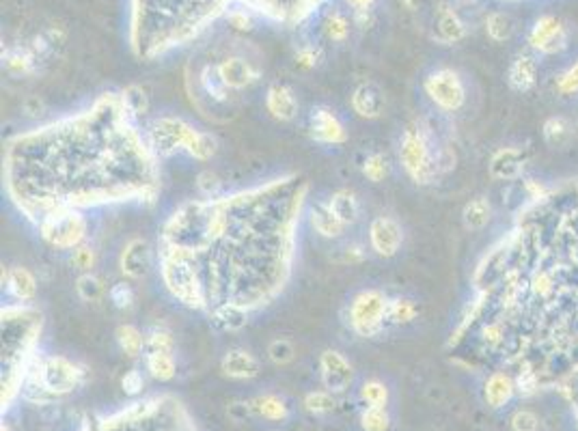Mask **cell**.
Wrapping results in <instances>:
<instances>
[{
    "label": "cell",
    "mask_w": 578,
    "mask_h": 431,
    "mask_svg": "<svg viewBox=\"0 0 578 431\" xmlns=\"http://www.w3.org/2000/svg\"><path fill=\"white\" fill-rule=\"evenodd\" d=\"M216 69H218L220 80L225 82V86L231 93L244 91V88H248L250 84H255L261 76V71L250 63L248 58L238 56V54L225 56L222 61L216 63Z\"/></svg>",
    "instance_id": "obj_10"
},
{
    "label": "cell",
    "mask_w": 578,
    "mask_h": 431,
    "mask_svg": "<svg viewBox=\"0 0 578 431\" xmlns=\"http://www.w3.org/2000/svg\"><path fill=\"white\" fill-rule=\"evenodd\" d=\"M423 88L427 97L432 99L440 110L455 112L464 106L466 101V88L462 78L457 76V71L442 67L432 71L423 82Z\"/></svg>",
    "instance_id": "obj_6"
},
{
    "label": "cell",
    "mask_w": 578,
    "mask_h": 431,
    "mask_svg": "<svg viewBox=\"0 0 578 431\" xmlns=\"http://www.w3.org/2000/svg\"><path fill=\"white\" fill-rule=\"evenodd\" d=\"M293 61L302 69H315L324 61V50H322L320 43H313V41L302 43V46L296 50Z\"/></svg>",
    "instance_id": "obj_37"
},
{
    "label": "cell",
    "mask_w": 578,
    "mask_h": 431,
    "mask_svg": "<svg viewBox=\"0 0 578 431\" xmlns=\"http://www.w3.org/2000/svg\"><path fill=\"white\" fill-rule=\"evenodd\" d=\"M361 171H363V175L372 184H380V182H384L389 177L391 167H389V160H387V156H384V153H372V156L365 158Z\"/></svg>",
    "instance_id": "obj_34"
},
{
    "label": "cell",
    "mask_w": 578,
    "mask_h": 431,
    "mask_svg": "<svg viewBox=\"0 0 578 431\" xmlns=\"http://www.w3.org/2000/svg\"><path fill=\"white\" fill-rule=\"evenodd\" d=\"M268 358L276 365V367H285L296 358V347L291 341L287 338H274L268 345Z\"/></svg>",
    "instance_id": "obj_41"
},
{
    "label": "cell",
    "mask_w": 578,
    "mask_h": 431,
    "mask_svg": "<svg viewBox=\"0 0 578 431\" xmlns=\"http://www.w3.org/2000/svg\"><path fill=\"white\" fill-rule=\"evenodd\" d=\"M434 37L442 43H457L466 37V26L451 7H440L434 22Z\"/></svg>",
    "instance_id": "obj_19"
},
{
    "label": "cell",
    "mask_w": 578,
    "mask_h": 431,
    "mask_svg": "<svg viewBox=\"0 0 578 431\" xmlns=\"http://www.w3.org/2000/svg\"><path fill=\"white\" fill-rule=\"evenodd\" d=\"M259 360L246 349H229L220 360V371L231 380H253L259 375Z\"/></svg>",
    "instance_id": "obj_14"
},
{
    "label": "cell",
    "mask_w": 578,
    "mask_h": 431,
    "mask_svg": "<svg viewBox=\"0 0 578 431\" xmlns=\"http://www.w3.org/2000/svg\"><path fill=\"white\" fill-rule=\"evenodd\" d=\"M71 265L76 267V270H80L82 274L84 272H91L93 270V265H95V250L91 246H78V248H73L71 252Z\"/></svg>",
    "instance_id": "obj_45"
},
{
    "label": "cell",
    "mask_w": 578,
    "mask_h": 431,
    "mask_svg": "<svg viewBox=\"0 0 578 431\" xmlns=\"http://www.w3.org/2000/svg\"><path fill=\"white\" fill-rule=\"evenodd\" d=\"M417 315H419V306L408 298H395L389 304V321L391 323L404 325V323H410V321L417 319Z\"/></svg>",
    "instance_id": "obj_35"
},
{
    "label": "cell",
    "mask_w": 578,
    "mask_h": 431,
    "mask_svg": "<svg viewBox=\"0 0 578 431\" xmlns=\"http://www.w3.org/2000/svg\"><path fill=\"white\" fill-rule=\"evenodd\" d=\"M389 295L380 289H363L350 302V325L352 330L374 338L382 332L384 321H389Z\"/></svg>",
    "instance_id": "obj_4"
},
{
    "label": "cell",
    "mask_w": 578,
    "mask_h": 431,
    "mask_svg": "<svg viewBox=\"0 0 578 431\" xmlns=\"http://www.w3.org/2000/svg\"><path fill=\"white\" fill-rule=\"evenodd\" d=\"M361 427H363V431H389L391 419L387 414V408L367 406V410L361 416Z\"/></svg>",
    "instance_id": "obj_39"
},
{
    "label": "cell",
    "mask_w": 578,
    "mask_h": 431,
    "mask_svg": "<svg viewBox=\"0 0 578 431\" xmlns=\"http://www.w3.org/2000/svg\"><path fill=\"white\" fill-rule=\"evenodd\" d=\"M199 88L214 103H229V88L220 80L216 65H205L199 73Z\"/></svg>",
    "instance_id": "obj_24"
},
{
    "label": "cell",
    "mask_w": 578,
    "mask_h": 431,
    "mask_svg": "<svg viewBox=\"0 0 578 431\" xmlns=\"http://www.w3.org/2000/svg\"><path fill=\"white\" fill-rule=\"evenodd\" d=\"M309 138L320 145H344L348 140L346 125L328 106H313L306 123Z\"/></svg>",
    "instance_id": "obj_7"
},
{
    "label": "cell",
    "mask_w": 578,
    "mask_h": 431,
    "mask_svg": "<svg viewBox=\"0 0 578 431\" xmlns=\"http://www.w3.org/2000/svg\"><path fill=\"white\" fill-rule=\"evenodd\" d=\"M361 397H363L365 404L372 406V408H387V404H389V389L382 382H378V380H369V382L363 384Z\"/></svg>",
    "instance_id": "obj_38"
},
{
    "label": "cell",
    "mask_w": 578,
    "mask_h": 431,
    "mask_svg": "<svg viewBox=\"0 0 578 431\" xmlns=\"http://www.w3.org/2000/svg\"><path fill=\"white\" fill-rule=\"evenodd\" d=\"M227 24L238 33H250L255 28V22L250 18V13L244 9H231L227 13Z\"/></svg>",
    "instance_id": "obj_46"
},
{
    "label": "cell",
    "mask_w": 578,
    "mask_h": 431,
    "mask_svg": "<svg viewBox=\"0 0 578 431\" xmlns=\"http://www.w3.org/2000/svg\"><path fill=\"white\" fill-rule=\"evenodd\" d=\"M250 406H253V412L265 421H285L289 416L285 399H280L278 395H259L250 401Z\"/></svg>",
    "instance_id": "obj_25"
},
{
    "label": "cell",
    "mask_w": 578,
    "mask_h": 431,
    "mask_svg": "<svg viewBox=\"0 0 578 431\" xmlns=\"http://www.w3.org/2000/svg\"><path fill=\"white\" fill-rule=\"evenodd\" d=\"M369 244L378 257H395L404 244V229L391 216H378L369 225Z\"/></svg>",
    "instance_id": "obj_8"
},
{
    "label": "cell",
    "mask_w": 578,
    "mask_h": 431,
    "mask_svg": "<svg viewBox=\"0 0 578 431\" xmlns=\"http://www.w3.org/2000/svg\"><path fill=\"white\" fill-rule=\"evenodd\" d=\"M121 386H123L125 395H139L143 391V386H145L143 373H141L139 369H130L128 373L123 375V380H121Z\"/></svg>",
    "instance_id": "obj_49"
},
{
    "label": "cell",
    "mask_w": 578,
    "mask_h": 431,
    "mask_svg": "<svg viewBox=\"0 0 578 431\" xmlns=\"http://www.w3.org/2000/svg\"><path fill=\"white\" fill-rule=\"evenodd\" d=\"M5 58V67L7 71L11 73V76H31V73L37 71V63H39V58L35 56V52L31 48H13V50H7L3 54Z\"/></svg>",
    "instance_id": "obj_22"
},
{
    "label": "cell",
    "mask_w": 578,
    "mask_h": 431,
    "mask_svg": "<svg viewBox=\"0 0 578 431\" xmlns=\"http://www.w3.org/2000/svg\"><path fill=\"white\" fill-rule=\"evenodd\" d=\"M250 412H253V406H250V401H248V404H231V406H229V416H231L235 423H242Z\"/></svg>",
    "instance_id": "obj_50"
},
{
    "label": "cell",
    "mask_w": 578,
    "mask_h": 431,
    "mask_svg": "<svg viewBox=\"0 0 578 431\" xmlns=\"http://www.w3.org/2000/svg\"><path fill=\"white\" fill-rule=\"evenodd\" d=\"M322 35L330 43H344L350 37V20L337 7L328 9L322 18Z\"/></svg>",
    "instance_id": "obj_23"
},
{
    "label": "cell",
    "mask_w": 578,
    "mask_h": 431,
    "mask_svg": "<svg viewBox=\"0 0 578 431\" xmlns=\"http://www.w3.org/2000/svg\"><path fill=\"white\" fill-rule=\"evenodd\" d=\"M399 162H402L404 171L414 184H429L432 177L438 171V160L432 156V147L425 136V132L417 125H410L402 134V143H399Z\"/></svg>",
    "instance_id": "obj_3"
},
{
    "label": "cell",
    "mask_w": 578,
    "mask_h": 431,
    "mask_svg": "<svg viewBox=\"0 0 578 431\" xmlns=\"http://www.w3.org/2000/svg\"><path fill=\"white\" fill-rule=\"evenodd\" d=\"M115 336H117V345H119V349L125 356H130V358H136V356L143 354V349H145V334L136 328V325L121 323L119 328H117Z\"/></svg>",
    "instance_id": "obj_28"
},
{
    "label": "cell",
    "mask_w": 578,
    "mask_h": 431,
    "mask_svg": "<svg viewBox=\"0 0 578 431\" xmlns=\"http://www.w3.org/2000/svg\"><path fill=\"white\" fill-rule=\"evenodd\" d=\"M544 136H546L548 145H553V147H566V145L572 140V136H574L572 123L568 121V119H563V116L548 119L546 125H544Z\"/></svg>",
    "instance_id": "obj_32"
},
{
    "label": "cell",
    "mask_w": 578,
    "mask_h": 431,
    "mask_svg": "<svg viewBox=\"0 0 578 431\" xmlns=\"http://www.w3.org/2000/svg\"><path fill=\"white\" fill-rule=\"evenodd\" d=\"M320 375L326 391L346 393L354 382V367L341 352L326 349L320 356Z\"/></svg>",
    "instance_id": "obj_9"
},
{
    "label": "cell",
    "mask_w": 578,
    "mask_h": 431,
    "mask_svg": "<svg viewBox=\"0 0 578 431\" xmlns=\"http://www.w3.org/2000/svg\"><path fill=\"white\" fill-rule=\"evenodd\" d=\"M121 274L130 280H141L152 270V246L143 237L130 240L119 255Z\"/></svg>",
    "instance_id": "obj_11"
},
{
    "label": "cell",
    "mask_w": 578,
    "mask_h": 431,
    "mask_svg": "<svg viewBox=\"0 0 578 431\" xmlns=\"http://www.w3.org/2000/svg\"><path fill=\"white\" fill-rule=\"evenodd\" d=\"M561 88H563V91H576V88H578V65L568 73L566 78H563Z\"/></svg>",
    "instance_id": "obj_52"
},
{
    "label": "cell",
    "mask_w": 578,
    "mask_h": 431,
    "mask_svg": "<svg viewBox=\"0 0 578 431\" xmlns=\"http://www.w3.org/2000/svg\"><path fill=\"white\" fill-rule=\"evenodd\" d=\"M354 24L359 28H367L374 24V13L372 11H354Z\"/></svg>",
    "instance_id": "obj_51"
},
{
    "label": "cell",
    "mask_w": 578,
    "mask_h": 431,
    "mask_svg": "<svg viewBox=\"0 0 578 431\" xmlns=\"http://www.w3.org/2000/svg\"><path fill=\"white\" fill-rule=\"evenodd\" d=\"M197 188L205 199H216L222 190V182L220 177L212 171H201L197 175Z\"/></svg>",
    "instance_id": "obj_43"
},
{
    "label": "cell",
    "mask_w": 578,
    "mask_h": 431,
    "mask_svg": "<svg viewBox=\"0 0 578 431\" xmlns=\"http://www.w3.org/2000/svg\"><path fill=\"white\" fill-rule=\"evenodd\" d=\"M5 287L11 298L22 304L31 302L37 295V280L26 267H9L5 272Z\"/></svg>",
    "instance_id": "obj_16"
},
{
    "label": "cell",
    "mask_w": 578,
    "mask_h": 431,
    "mask_svg": "<svg viewBox=\"0 0 578 431\" xmlns=\"http://www.w3.org/2000/svg\"><path fill=\"white\" fill-rule=\"evenodd\" d=\"M149 147L160 158H171L186 151L195 160H212L218 151V138L212 132H201L177 116H160L147 130Z\"/></svg>",
    "instance_id": "obj_1"
},
{
    "label": "cell",
    "mask_w": 578,
    "mask_h": 431,
    "mask_svg": "<svg viewBox=\"0 0 578 431\" xmlns=\"http://www.w3.org/2000/svg\"><path fill=\"white\" fill-rule=\"evenodd\" d=\"M328 207L346 227H352L354 222L361 218V203H359V197L354 195L352 190L344 188V190L333 192L330 199H328Z\"/></svg>",
    "instance_id": "obj_20"
},
{
    "label": "cell",
    "mask_w": 578,
    "mask_h": 431,
    "mask_svg": "<svg viewBox=\"0 0 578 431\" xmlns=\"http://www.w3.org/2000/svg\"><path fill=\"white\" fill-rule=\"evenodd\" d=\"M121 101L132 119H141L149 112V95L145 93V88L139 84H130L123 88Z\"/></svg>",
    "instance_id": "obj_31"
},
{
    "label": "cell",
    "mask_w": 578,
    "mask_h": 431,
    "mask_svg": "<svg viewBox=\"0 0 578 431\" xmlns=\"http://www.w3.org/2000/svg\"><path fill=\"white\" fill-rule=\"evenodd\" d=\"M304 408L306 412L315 414V416H324V414H330L337 408V399L335 393L330 391H317V393H309L304 397Z\"/></svg>",
    "instance_id": "obj_36"
},
{
    "label": "cell",
    "mask_w": 578,
    "mask_h": 431,
    "mask_svg": "<svg viewBox=\"0 0 578 431\" xmlns=\"http://www.w3.org/2000/svg\"><path fill=\"white\" fill-rule=\"evenodd\" d=\"M108 298L117 308L125 310L134 304V289H132V285H128V282H115L108 291Z\"/></svg>",
    "instance_id": "obj_44"
},
{
    "label": "cell",
    "mask_w": 578,
    "mask_h": 431,
    "mask_svg": "<svg viewBox=\"0 0 578 431\" xmlns=\"http://www.w3.org/2000/svg\"><path fill=\"white\" fill-rule=\"evenodd\" d=\"M511 427H514V431H535L538 429V416L529 410H520V412L514 414Z\"/></svg>",
    "instance_id": "obj_47"
},
{
    "label": "cell",
    "mask_w": 578,
    "mask_h": 431,
    "mask_svg": "<svg viewBox=\"0 0 578 431\" xmlns=\"http://www.w3.org/2000/svg\"><path fill=\"white\" fill-rule=\"evenodd\" d=\"M175 338L167 328H154L145 334V352H173Z\"/></svg>",
    "instance_id": "obj_42"
},
{
    "label": "cell",
    "mask_w": 578,
    "mask_h": 431,
    "mask_svg": "<svg viewBox=\"0 0 578 431\" xmlns=\"http://www.w3.org/2000/svg\"><path fill=\"white\" fill-rule=\"evenodd\" d=\"M39 233L52 248L73 250L82 246L86 237V218L73 207H58L41 216Z\"/></svg>",
    "instance_id": "obj_2"
},
{
    "label": "cell",
    "mask_w": 578,
    "mask_h": 431,
    "mask_svg": "<svg viewBox=\"0 0 578 431\" xmlns=\"http://www.w3.org/2000/svg\"><path fill=\"white\" fill-rule=\"evenodd\" d=\"M490 214H492V207L487 203V199H483V197L472 199L470 203H466L464 212H462L464 227L470 231H479L490 222Z\"/></svg>",
    "instance_id": "obj_30"
},
{
    "label": "cell",
    "mask_w": 578,
    "mask_h": 431,
    "mask_svg": "<svg viewBox=\"0 0 578 431\" xmlns=\"http://www.w3.org/2000/svg\"><path fill=\"white\" fill-rule=\"evenodd\" d=\"M145 365H147V371H149V375L160 382H169L177 373V365L169 352H147Z\"/></svg>",
    "instance_id": "obj_27"
},
{
    "label": "cell",
    "mask_w": 578,
    "mask_h": 431,
    "mask_svg": "<svg viewBox=\"0 0 578 431\" xmlns=\"http://www.w3.org/2000/svg\"><path fill=\"white\" fill-rule=\"evenodd\" d=\"M350 106L361 119H372L382 116L384 108H387V95L376 82H361L350 95Z\"/></svg>",
    "instance_id": "obj_13"
},
{
    "label": "cell",
    "mask_w": 578,
    "mask_h": 431,
    "mask_svg": "<svg viewBox=\"0 0 578 431\" xmlns=\"http://www.w3.org/2000/svg\"><path fill=\"white\" fill-rule=\"evenodd\" d=\"M31 375H33V389L46 391L50 395H65L82 384L84 371L78 365L67 360L65 356H48V358L39 360L37 369Z\"/></svg>",
    "instance_id": "obj_5"
},
{
    "label": "cell",
    "mask_w": 578,
    "mask_h": 431,
    "mask_svg": "<svg viewBox=\"0 0 578 431\" xmlns=\"http://www.w3.org/2000/svg\"><path fill=\"white\" fill-rule=\"evenodd\" d=\"M309 220H311V227H313V231H315L317 235L326 237V240H337V237H341V235H344V231H346L344 222H341V220L330 212L328 201L315 203L313 207H311Z\"/></svg>",
    "instance_id": "obj_18"
},
{
    "label": "cell",
    "mask_w": 578,
    "mask_h": 431,
    "mask_svg": "<svg viewBox=\"0 0 578 431\" xmlns=\"http://www.w3.org/2000/svg\"><path fill=\"white\" fill-rule=\"evenodd\" d=\"M265 110H268V114L274 119V121H280V123L293 121L300 110V103L296 99L293 88L287 84H280V82L270 84L268 91H265Z\"/></svg>",
    "instance_id": "obj_12"
},
{
    "label": "cell",
    "mask_w": 578,
    "mask_h": 431,
    "mask_svg": "<svg viewBox=\"0 0 578 431\" xmlns=\"http://www.w3.org/2000/svg\"><path fill=\"white\" fill-rule=\"evenodd\" d=\"M346 5L352 7L354 11H372L376 0H346Z\"/></svg>",
    "instance_id": "obj_53"
},
{
    "label": "cell",
    "mask_w": 578,
    "mask_h": 431,
    "mask_svg": "<svg viewBox=\"0 0 578 431\" xmlns=\"http://www.w3.org/2000/svg\"><path fill=\"white\" fill-rule=\"evenodd\" d=\"M535 73H538V65L531 56H518L509 69V82L516 91H529L535 84Z\"/></svg>",
    "instance_id": "obj_26"
},
{
    "label": "cell",
    "mask_w": 578,
    "mask_h": 431,
    "mask_svg": "<svg viewBox=\"0 0 578 431\" xmlns=\"http://www.w3.org/2000/svg\"><path fill=\"white\" fill-rule=\"evenodd\" d=\"M402 3L408 7V11H414V0H402Z\"/></svg>",
    "instance_id": "obj_54"
},
{
    "label": "cell",
    "mask_w": 578,
    "mask_h": 431,
    "mask_svg": "<svg viewBox=\"0 0 578 431\" xmlns=\"http://www.w3.org/2000/svg\"><path fill=\"white\" fill-rule=\"evenodd\" d=\"M76 291L84 302H99L104 298V282L93 272H84L76 280Z\"/></svg>",
    "instance_id": "obj_33"
},
{
    "label": "cell",
    "mask_w": 578,
    "mask_h": 431,
    "mask_svg": "<svg viewBox=\"0 0 578 431\" xmlns=\"http://www.w3.org/2000/svg\"><path fill=\"white\" fill-rule=\"evenodd\" d=\"M485 31H487V37L494 39V41H505L509 39L511 35V20L505 16V13H490L485 20Z\"/></svg>",
    "instance_id": "obj_40"
},
{
    "label": "cell",
    "mask_w": 578,
    "mask_h": 431,
    "mask_svg": "<svg viewBox=\"0 0 578 431\" xmlns=\"http://www.w3.org/2000/svg\"><path fill=\"white\" fill-rule=\"evenodd\" d=\"M522 164H525L522 151L507 147V149H501L498 153H494L490 162V175L496 177V180H514V177L520 175Z\"/></svg>",
    "instance_id": "obj_21"
},
{
    "label": "cell",
    "mask_w": 578,
    "mask_h": 431,
    "mask_svg": "<svg viewBox=\"0 0 578 431\" xmlns=\"http://www.w3.org/2000/svg\"><path fill=\"white\" fill-rule=\"evenodd\" d=\"M533 48H538L546 54H553L561 48H566V31L561 28L559 20L555 18H542L531 33Z\"/></svg>",
    "instance_id": "obj_15"
},
{
    "label": "cell",
    "mask_w": 578,
    "mask_h": 431,
    "mask_svg": "<svg viewBox=\"0 0 578 431\" xmlns=\"http://www.w3.org/2000/svg\"><path fill=\"white\" fill-rule=\"evenodd\" d=\"M514 382L507 378V375H503V373H494L490 380H487L485 384V401H487V406H492V408H501V406H505L507 401L511 399L514 395Z\"/></svg>",
    "instance_id": "obj_29"
},
{
    "label": "cell",
    "mask_w": 578,
    "mask_h": 431,
    "mask_svg": "<svg viewBox=\"0 0 578 431\" xmlns=\"http://www.w3.org/2000/svg\"><path fill=\"white\" fill-rule=\"evenodd\" d=\"M337 255H341V257H335V261L341 263V265H346V263H361V261L365 259V250H363L359 244H352V246L337 248Z\"/></svg>",
    "instance_id": "obj_48"
},
{
    "label": "cell",
    "mask_w": 578,
    "mask_h": 431,
    "mask_svg": "<svg viewBox=\"0 0 578 431\" xmlns=\"http://www.w3.org/2000/svg\"><path fill=\"white\" fill-rule=\"evenodd\" d=\"M210 323L218 332H238L248 323V310L240 304L225 302L212 308Z\"/></svg>",
    "instance_id": "obj_17"
}]
</instances>
